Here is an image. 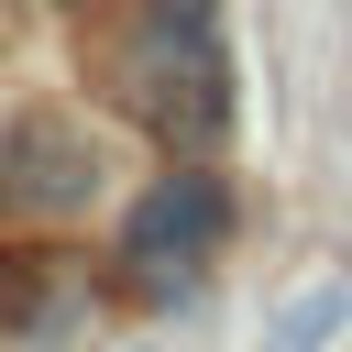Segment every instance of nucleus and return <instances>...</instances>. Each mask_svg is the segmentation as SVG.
<instances>
[{
    "label": "nucleus",
    "instance_id": "2",
    "mask_svg": "<svg viewBox=\"0 0 352 352\" xmlns=\"http://www.w3.org/2000/svg\"><path fill=\"white\" fill-rule=\"evenodd\" d=\"M220 242H231V176L209 165V154H176L154 187H132V209H121V264L154 286V297H176V286H198L209 264H220Z\"/></svg>",
    "mask_w": 352,
    "mask_h": 352
},
{
    "label": "nucleus",
    "instance_id": "3",
    "mask_svg": "<svg viewBox=\"0 0 352 352\" xmlns=\"http://www.w3.org/2000/svg\"><path fill=\"white\" fill-rule=\"evenodd\" d=\"M99 176V154L55 121V110H22L11 143H0V209H77Z\"/></svg>",
    "mask_w": 352,
    "mask_h": 352
},
{
    "label": "nucleus",
    "instance_id": "4",
    "mask_svg": "<svg viewBox=\"0 0 352 352\" xmlns=\"http://www.w3.org/2000/svg\"><path fill=\"white\" fill-rule=\"evenodd\" d=\"M330 330H341V286H319V297H297V308L275 319V341H264V352H319Z\"/></svg>",
    "mask_w": 352,
    "mask_h": 352
},
{
    "label": "nucleus",
    "instance_id": "1",
    "mask_svg": "<svg viewBox=\"0 0 352 352\" xmlns=\"http://www.w3.org/2000/svg\"><path fill=\"white\" fill-rule=\"evenodd\" d=\"M110 99L176 143L209 154L231 132V44H220V0H132L121 44H110Z\"/></svg>",
    "mask_w": 352,
    "mask_h": 352
}]
</instances>
